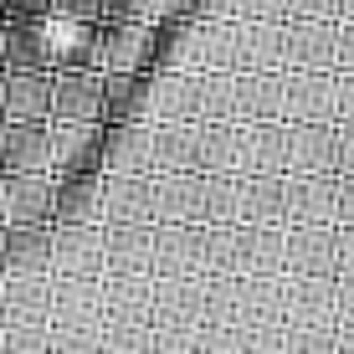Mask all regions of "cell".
<instances>
[{
	"mask_svg": "<svg viewBox=\"0 0 354 354\" xmlns=\"http://www.w3.org/2000/svg\"><path fill=\"white\" fill-rule=\"evenodd\" d=\"M195 72H236V26L231 21H201Z\"/></svg>",
	"mask_w": 354,
	"mask_h": 354,
	"instance_id": "obj_40",
	"label": "cell"
},
{
	"mask_svg": "<svg viewBox=\"0 0 354 354\" xmlns=\"http://www.w3.org/2000/svg\"><path fill=\"white\" fill-rule=\"evenodd\" d=\"M201 324H236V277H205Z\"/></svg>",
	"mask_w": 354,
	"mask_h": 354,
	"instance_id": "obj_44",
	"label": "cell"
},
{
	"mask_svg": "<svg viewBox=\"0 0 354 354\" xmlns=\"http://www.w3.org/2000/svg\"><path fill=\"white\" fill-rule=\"evenodd\" d=\"M195 354H236V324H201Z\"/></svg>",
	"mask_w": 354,
	"mask_h": 354,
	"instance_id": "obj_48",
	"label": "cell"
},
{
	"mask_svg": "<svg viewBox=\"0 0 354 354\" xmlns=\"http://www.w3.org/2000/svg\"><path fill=\"white\" fill-rule=\"evenodd\" d=\"M334 118L354 124V72H334Z\"/></svg>",
	"mask_w": 354,
	"mask_h": 354,
	"instance_id": "obj_51",
	"label": "cell"
},
{
	"mask_svg": "<svg viewBox=\"0 0 354 354\" xmlns=\"http://www.w3.org/2000/svg\"><path fill=\"white\" fill-rule=\"evenodd\" d=\"M283 118L288 124H339L334 72H283Z\"/></svg>",
	"mask_w": 354,
	"mask_h": 354,
	"instance_id": "obj_7",
	"label": "cell"
},
{
	"mask_svg": "<svg viewBox=\"0 0 354 354\" xmlns=\"http://www.w3.org/2000/svg\"><path fill=\"white\" fill-rule=\"evenodd\" d=\"M97 46H103V72H149L154 31L149 21H97Z\"/></svg>",
	"mask_w": 354,
	"mask_h": 354,
	"instance_id": "obj_15",
	"label": "cell"
},
{
	"mask_svg": "<svg viewBox=\"0 0 354 354\" xmlns=\"http://www.w3.org/2000/svg\"><path fill=\"white\" fill-rule=\"evenodd\" d=\"M236 354H283V324H236Z\"/></svg>",
	"mask_w": 354,
	"mask_h": 354,
	"instance_id": "obj_46",
	"label": "cell"
},
{
	"mask_svg": "<svg viewBox=\"0 0 354 354\" xmlns=\"http://www.w3.org/2000/svg\"><path fill=\"white\" fill-rule=\"evenodd\" d=\"M0 277H52V226H0Z\"/></svg>",
	"mask_w": 354,
	"mask_h": 354,
	"instance_id": "obj_8",
	"label": "cell"
},
{
	"mask_svg": "<svg viewBox=\"0 0 354 354\" xmlns=\"http://www.w3.org/2000/svg\"><path fill=\"white\" fill-rule=\"evenodd\" d=\"M236 175H288V118H272V124H241Z\"/></svg>",
	"mask_w": 354,
	"mask_h": 354,
	"instance_id": "obj_18",
	"label": "cell"
},
{
	"mask_svg": "<svg viewBox=\"0 0 354 354\" xmlns=\"http://www.w3.org/2000/svg\"><path fill=\"white\" fill-rule=\"evenodd\" d=\"M0 226H52V175L46 169L0 175Z\"/></svg>",
	"mask_w": 354,
	"mask_h": 354,
	"instance_id": "obj_2",
	"label": "cell"
},
{
	"mask_svg": "<svg viewBox=\"0 0 354 354\" xmlns=\"http://www.w3.org/2000/svg\"><path fill=\"white\" fill-rule=\"evenodd\" d=\"M334 339H339V354H354V328H339L334 324Z\"/></svg>",
	"mask_w": 354,
	"mask_h": 354,
	"instance_id": "obj_60",
	"label": "cell"
},
{
	"mask_svg": "<svg viewBox=\"0 0 354 354\" xmlns=\"http://www.w3.org/2000/svg\"><path fill=\"white\" fill-rule=\"evenodd\" d=\"M52 0H0V21H46Z\"/></svg>",
	"mask_w": 354,
	"mask_h": 354,
	"instance_id": "obj_49",
	"label": "cell"
},
{
	"mask_svg": "<svg viewBox=\"0 0 354 354\" xmlns=\"http://www.w3.org/2000/svg\"><path fill=\"white\" fill-rule=\"evenodd\" d=\"M46 169L52 175V118L41 124H0V175Z\"/></svg>",
	"mask_w": 354,
	"mask_h": 354,
	"instance_id": "obj_16",
	"label": "cell"
},
{
	"mask_svg": "<svg viewBox=\"0 0 354 354\" xmlns=\"http://www.w3.org/2000/svg\"><path fill=\"white\" fill-rule=\"evenodd\" d=\"M334 0H288V16L292 21H328V16H334Z\"/></svg>",
	"mask_w": 354,
	"mask_h": 354,
	"instance_id": "obj_57",
	"label": "cell"
},
{
	"mask_svg": "<svg viewBox=\"0 0 354 354\" xmlns=\"http://www.w3.org/2000/svg\"><path fill=\"white\" fill-rule=\"evenodd\" d=\"M201 144H205V124H154V175L169 169H201Z\"/></svg>",
	"mask_w": 354,
	"mask_h": 354,
	"instance_id": "obj_32",
	"label": "cell"
},
{
	"mask_svg": "<svg viewBox=\"0 0 354 354\" xmlns=\"http://www.w3.org/2000/svg\"><path fill=\"white\" fill-rule=\"evenodd\" d=\"M205 277H154L149 324H201Z\"/></svg>",
	"mask_w": 354,
	"mask_h": 354,
	"instance_id": "obj_30",
	"label": "cell"
},
{
	"mask_svg": "<svg viewBox=\"0 0 354 354\" xmlns=\"http://www.w3.org/2000/svg\"><path fill=\"white\" fill-rule=\"evenodd\" d=\"M154 46H149V72H195V52H201V21H154Z\"/></svg>",
	"mask_w": 354,
	"mask_h": 354,
	"instance_id": "obj_23",
	"label": "cell"
},
{
	"mask_svg": "<svg viewBox=\"0 0 354 354\" xmlns=\"http://www.w3.org/2000/svg\"><path fill=\"white\" fill-rule=\"evenodd\" d=\"M339 72H354V21L339 31Z\"/></svg>",
	"mask_w": 354,
	"mask_h": 354,
	"instance_id": "obj_59",
	"label": "cell"
},
{
	"mask_svg": "<svg viewBox=\"0 0 354 354\" xmlns=\"http://www.w3.org/2000/svg\"><path fill=\"white\" fill-rule=\"evenodd\" d=\"M97 144H103V124H52V175L103 169Z\"/></svg>",
	"mask_w": 354,
	"mask_h": 354,
	"instance_id": "obj_31",
	"label": "cell"
},
{
	"mask_svg": "<svg viewBox=\"0 0 354 354\" xmlns=\"http://www.w3.org/2000/svg\"><path fill=\"white\" fill-rule=\"evenodd\" d=\"M334 169L354 175V124H334Z\"/></svg>",
	"mask_w": 354,
	"mask_h": 354,
	"instance_id": "obj_53",
	"label": "cell"
},
{
	"mask_svg": "<svg viewBox=\"0 0 354 354\" xmlns=\"http://www.w3.org/2000/svg\"><path fill=\"white\" fill-rule=\"evenodd\" d=\"M283 354H339L334 324H283Z\"/></svg>",
	"mask_w": 354,
	"mask_h": 354,
	"instance_id": "obj_42",
	"label": "cell"
},
{
	"mask_svg": "<svg viewBox=\"0 0 354 354\" xmlns=\"http://www.w3.org/2000/svg\"><path fill=\"white\" fill-rule=\"evenodd\" d=\"M236 72H288L277 21H247L236 31Z\"/></svg>",
	"mask_w": 354,
	"mask_h": 354,
	"instance_id": "obj_33",
	"label": "cell"
},
{
	"mask_svg": "<svg viewBox=\"0 0 354 354\" xmlns=\"http://www.w3.org/2000/svg\"><path fill=\"white\" fill-rule=\"evenodd\" d=\"M231 97H236V72H195V124H226Z\"/></svg>",
	"mask_w": 354,
	"mask_h": 354,
	"instance_id": "obj_37",
	"label": "cell"
},
{
	"mask_svg": "<svg viewBox=\"0 0 354 354\" xmlns=\"http://www.w3.org/2000/svg\"><path fill=\"white\" fill-rule=\"evenodd\" d=\"M52 354H103V324H52Z\"/></svg>",
	"mask_w": 354,
	"mask_h": 354,
	"instance_id": "obj_43",
	"label": "cell"
},
{
	"mask_svg": "<svg viewBox=\"0 0 354 354\" xmlns=\"http://www.w3.org/2000/svg\"><path fill=\"white\" fill-rule=\"evenodd\" d=\"M103 226H154V175H108Z\"/></svg>",
	"mask_w": 354,
	"mask_h": 354,
	"instance_id": "obj_19",
	"label": "cell"
},
{
	"mask_svg": "<svg viewBox=\"0 0 354 354\" xmlns=\"http://www.w3.org/2000/svg\"><path fill=\"white\" fill-rule=\"evenodd\" d=\"M154 277H201V226L190 221H160L154 226Z\"/></svg>",
	"mask_w": 354,
	"mask_h": 354,
	"instance_id": "obj_14",
	"label": "cell"
},
{
	"mask_svg": "<svg viewBox=\"0 0 354 354\" xmlns=\"http://www.w3.org/2000/svg\"><path fill=\"white\" fill-rule=\"evenodd\" d=\"M52 324H103V277H52Z\"/></svg>",
	"mask_w": 354,
	"mask_h": 354,
	"instance_id": "obj_29",
	"label": "cell"
},
{
	"mask_svg": "<svg viewBox=\"0 0 354 354\" xmlns=\"http://www.w3.org/2000/svg\"><path fill=\"white\" fill-rule=\"evenodd\" d=\"M103 124H154V72H103Z\"/></svg>",
	"mask_w": 354,
	"mask_h": 354,
	"instance_id": "obj_6",
	"label": "cell"
},
{
	"mask_svg": "<svg viewBox=\"0 0 354 354\" xmlns=\"http://www.w3.org/2000/svg\"><path fill=\"white\" fill-rule=\"evenodd\" d=\"M154 324H103V354H149Z\"/></svg>",
	"mask_w": 354,
	"mask_h": 354,
	"instance_id": "obj_45",
	"label": "cell"
},
{
	"mask_svg": "<svg viewBox=\"0 0 354 354\" xmlns=\"http://www.w3.org/2000/svg\"><path fill=\"white\" fill-rule=\"evenodd\" d=\"M103 169H72L52 175V226H103Z\"/></svg>",
	"mask_w": 354,
	"mask_h": 354,
	"instance_id": "obj_1",
	"label": "cell"
},
{
	"mask_svg": "<svg viewBox=\"0 0 354 354\" xmlns=\"http://www.w3.org/2000/svg\"><path fill=\"white\" fill-rule=\"evenodd\" d=\"M339 175H288V226H334Z\"/></svg>",
	"mask_w": 354,
	"mask_h": 354,
	"instance_id": "obj_25",
	"label": "cell"
},
{
	"mask_svg": "<svg viewBox=\"0 0 354 354\" xmlns=\"http://www.w3.org/2000/svg\"><path fill=\"white\" fill-rule=\"evenodd\" d=\"M97 6L103 0H52V16L57 21H97Z\"/></svg>",
	"mask_w": 354,
	"mask_h": 354,
	"instance_id": "obj_54",
	"label": "cell"
},
{
	"mask_svg": "<svg viewBox=\"0 0 354 354\" xmlns=\"http://www.w3.org/2000/svg\"><path fill=\"white\" fill-rule=\"evenodd\" d=\"M52 324V277H0V328Z\"/></svg>",
	"mask_w": 354,
	"mask_h": 354,
	"instance_id": "obj_20",
	"label": "cell"
},
{
	"mask_svg": "<svg viewBox=\"0 0 354 354\" xmlns=\"http://www.w3.org/2000/svg\"><path fill=\"white\" fill-rule=\"evenodd\" d=\"M334 226H354V175H339V190H334Z\"/></svg>",
	"mask_w": 354,
	"mask_h": 354,
	"instance_id": "obj_55",
	"label": "cell"
},
{
	"mask_svg": "<svg viewBox=\"0 0 354 354\" xmlns=\"http://www.w3.org/2000/svg\"><path fill=\"white\" fill-rule=\"evenodd\" d=\"M236 221V175H205L201 185V226Z\"/></svg>",
	"mask_w": 354,
	"mask_h": 354,
	"instance_id": "obj_41",
	"label": "cell"
},
{
	"mask_svg": "<svg viewBox=\"0 0 354 354\" xmlns=\"http://www.w3.org/2000/svg\"><path fill=\"white\" fill-rule=\"evenodd\" d=\"M339 10H344V16L354 21V0H339Z\"/></svg>",
	"mask_w": 354,
	"mask_h": 354,
	"instance_id": "obj_61",
	"label": "cell"
},
{
	"mask_svg": "<svg viewBox=\"0 0 354 354\" xmlns=\"http://www.w3.org/2000/svg\"><path fill=\"white\" fill-rule=\"evenodd\" d=\"M236 154H241V124H205V144H201V175H236Z\"/></svg>",
	"mask_w": 354,
	"mask_h": 354,
	"instance_id": "obj_38",
	"label": "cell"
},
{
	"mask_svg": "<svg viewBox=\"0 0 354 354\" xmlns=\"http://www.w3.org/2000/svg\"><path fill=\"white\" fill-rule=\"evenodd\" d=\"M52 277H103V226H52Z\"/></svg>",
	"mask_w": 354,
	"mask_h": 354,
	"instance_id": "obj_11",
	"label": "cell"
},
{
	"mask_svg": "<svg viewBox=\"0 0 354 354\" xmlns=\"http://www.w3.org/2000/svg\"><path fill=\"white\" fill-rule=\"evenodd\" d=\"M288 175H339L334 124H288Z\"/></svg>",
	"mask_w": 354,
	"mask_h": 354,
	"instance_id": "obj_27",
	"label": "cell"
},
{
	"mask_svg": "<svg viewBox=\"0 0 354 354\" xmlns=\"http://www.w3.org/2000/svg\"><path fill=\"white\" fill-rule=\"evenodd\" d=\"M154 226H103V277L149 272Z\"/></svg>",
	"mask_w": 354,
	"mask_h": 354,
	"instance_id": "obj_28",
	"label": "cell"
},
{
	"mask_svg": "<svg viewBox=\"0 0 354 354\" xmlns=\"http://www.w3.org/2000/svg\"><path fill=\"white\" fill-rule=\"evenodd\" d=\"M195 118V72H154V124Z\"/></svg>",
	"mask_w": 354,
	"mask_h": 354,
	"instance_id": "obj_36",
	"label": "cell"
},
{
	"mask_svg": "<svg viewBox=\"0 0 354 354\" xmlns=\"http://www.w3.org/2000/svg\"><path fill=\"white\" fill-rule=\"evenodd\" d=\"M52 26V72H103V46H97V21H57Z\"/></svg>",
	"mask_w": 354,
	"mask_h": 354,
	"instance_id": "obj_17",
	"label": "cell"
},
{
	"mask_svg": "<svg viewBox=\"0 0 354 354\" xmlns=\"http://www.w3.org/2000/svg\"><path fill=\"white\" fill-rule=\"evenodd\" d=\"M149 303H154V272L103 277V324H149Z\"/></svg>",
	"mask_w": 354,
	"mask_h": 354,
	"instance_id": "obj_26",
	"label": "cell"
},
{
	"mask_svg": "<svg viewBox=\"0 0 354 354\" xmlns=\"http://www.w3.org/2000/svg\"><path fill=\"white\" fill-rule=\"evenodd\" d=\"M231 118L236 124H272V118H283V72H236Z\"/></svg>",
	"mask_w": 354,
	"mask_h": 354,
	"instance_id": "obj_22",
	"label": "cell"
},
{
	"mask_svg": "<svg viewBox=\"0 0 354 354\" xmlns=\"http://www.w3.org/2000/svg\"><path fill=\"white\" fill-rule=\"evenodd\" d=\"M52 118V72H0V124Z\"/></svg>",
	"mask_w": 354,
	"mask_h": 354,
	"instance_id": "obj_9",
	"label": "cell"
},
{
	"mask_svg": "<svg viewBox=\"0 0 354 354\" xmlns=\"http://www.w3.org/2000/svg\"><path fill=\"white\" fill-rule=\"evenodd\" d=\"M0 72H52V26L0 21Z\"/></svg>",
	"mask_w": 354,
	"mask_h": 354,
	"instance_id": "obj_10",
	"label": "cell"
},
{
	"mask_svg": "<svg viewBox=\"0 0 354 354\" xmlns=\"http://www.w3.org/2000/svg\"><path fill=\"white\" fill-rule=\"evenodd\" d=\"M201 324H154V349L149 354H195Z\"/></svg>",
	"mask_w": 354,
	"mask_h": 354,
	"instance_id": "obj_47",
	"label": "cell"
},
{
	"mask_svg": "<svg viewBox=\"0 0 354 354\" xmlns=\"http://www.w3.org/2000/svg\"><path fill=\"white\" fill-rule=\"evenodd\" d=\"M97 21H149V0H103Z\"/></svg>",
	"mask_w": 354,
	"mask_h": 354,
	"instance_id": "obj_50",
	"label": "cell"
},
{
	"mask_svg": "<svg viewBox=\"0 0 354 354\" xmlns=\"http://www.w3.org/2000/svg\"><path fill=\"white\" fill-rule=\"evenodd\" d=\"M288 10V0H236V16L247 21H277Z\"/></svg>",
	"mask_w": 354,
	"mask_h": 354,
	"instance_id": "obj_56",
	"label": "cell"
},
{
	"mask_svg": "<svg viewBox=\"0 0 354 354\" xmlns=\"http://www.w3.org/2000/svg\"><path fill=\"white\" fill-rule=\"evenodd\" d=\"M283 277H236V324H283Z\"/></svg>",
	"mask_w": 354,
	"mask_h": 354,
	"instance_id": "obj_35",
	"label": "cell"
},
{
	"mask_svg": "<svg viewBox=\"0 0 354 354\" xmlns=\"http://www.w3.org/2000/svg\"><path fill=\"white\" fill-rule=\"evenodd\" d=\"M52 124H103V72H52Z\"/></svg>",
	"mask_w": 354,
	"mask_h": 354,
	"instance_id": "obj_5",
	"label": "cell"
},
{
	"mask_svg": "<svg viewBox=\"0 0 354 354\" xmlns=\"http://www.w3.org/2000/svg\"><path fill=\"white\" fill-rule=\"evenodd\" d=\"M334 324L354 328V277H334Z\"/></svg>",
	"mask_w": 354,
	"mask_h": 354,
	"instance_id": "obj_52",
	"label": "cell"
},
{
	"mask_svg": "<svg viewBox=\"0 0 354 354\" xmlns=\"http://www.w3.org/2000/svg\"><path fill=\"white\" fill-rule=\"evenodd\" d=\"M288 72H339V31L328 21H292L283 31Z\"/></svg>",
	"mask_w": 354,
	"mask_h": 354,
	"instance_id": "obj_4",
	"label": "cell"
},
{
	"mask_svg": "<svg viewBox=\"0 0 354 354\" xmlns=\"http://www.w3.org/2000/svg\"><path fill=\"white\" fill-rule=\"evenodd\" d=\"M283 324H334V277H283Z\"/></svg>",
	"mask_w": 354,
	"mask_h": 354,
	"instance_id": "obj_34",
	"label": "cell"
},
{
	"mask_svg": "<svg viewBox=\"0 0 354 354\" xmlns=\"http://www.w3.org/2000/svg\"><path fill=\"white\" fill-rule=\"evenodd\" d=\"M283 272H288V226L236 221V277H283Z\"/></svg>",
	"mask_w": 354,
	"mask_h": 354,
	"instance_id": "obj_12",
	"label": "cell"
},
{
	"mask_svg": "<svg viewBox=\"0 0 354 354\" xmlns=\"http://www.w3.org/2000/svg\"><path fill=\"white\" fill-rule=\"evenodd\" d=\"M103 175H154V124H103Z\"/></svg>",
	"mask_w": 354,
	"mask_h": 354,
	"instance_id": "obj_3",
	"label": "cell"
},
{
	"mask_svg": "<svg viewBox=\"0 0 354 354\" xmlns=\"http://www.w3.org/2000/svg\"><path fill=\"white\" fill-rule=\"evenodd\" d=\"M201 277H236V221L201 226Z\"/></svg>",
	"mask_w": 354,
	"mask_h": 354,
	"instance_id": "obj_39",
	"label": "cell"
},
{
	"mask_svg": "<svg viewBox=\"0 0 354 354\" xmlns=\"http://www.w3.org/2000/svg\"><path fill=\"white\" fill-rule=\"evenodd\" d=\"M334 257L339 277H354V226H334Z\"/></svg>",
	"mask_w": 354,
	"mask_h": 354,
	"instance_id": "obj_58",
	"label": "cell"
},
{
	"mask_svg": "<svg viewBox=\"0 0 354 354\" xmlns=\"http://www.w3.org/2000/svg\"><path fill=\"white\" fill-rule=\"evenodd\" d=\"M201 169H169V175H154V226L160 221H190L201 226Z\"/></svg>",
	"mask_w": 354,
	"mask_h": 354,
	"instance_id": "obj_24",
	"label": "cell"
},
{
	"mask_svg": "<svg viewBox=\"0 0 354 354\" xmlns=\"http://www.w3.org/2000/svg\"><path fill=\"white\" fill-rule=\"evenodd\" d=\"M283 277H339L334 226H288V272Z\"/></svg>",
	"mask_w": 354,
	"mask_h": 354,
	"instance_id": "obj_21",
	"label": "cell"
},
{
	"mask_svg": "<svg viewBox=\"0 0 354 354\" xmlns=\"http://www.w3.org/2000/svg\"><path fill=\"white\" fill-rule=\"evenodd\" d=\"M241 226H288V175H236Z\"/></svg>",
	"mask_w": 354,
	"mask_h": 354,
	"instance_id": "obj_13",
	"label": "cell"
}]
</instances>
